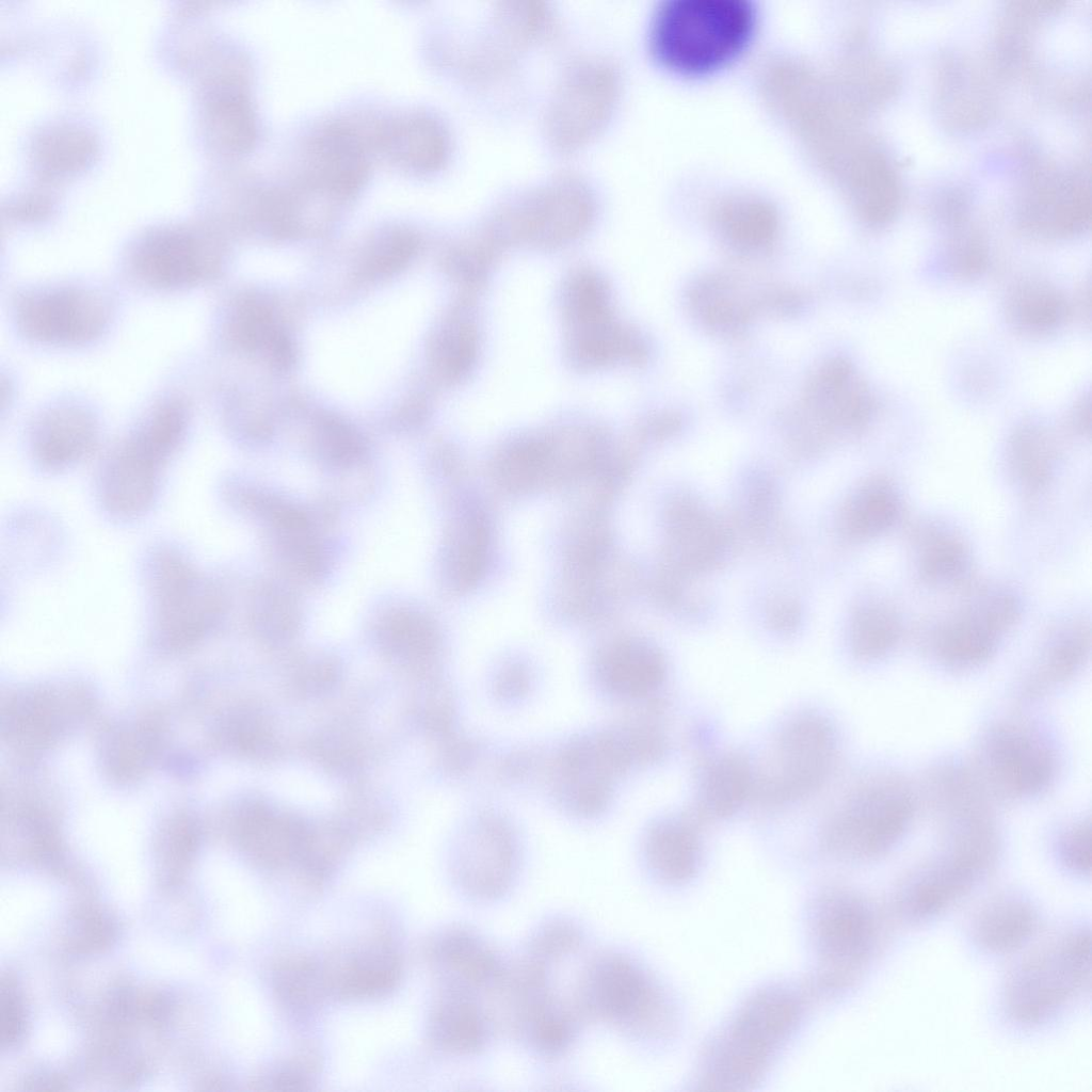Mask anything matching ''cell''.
I'll use <instances>...</instances> for the list:
<instances>
[{
    "label": "cell",
    "mask_w": 1092,
    "mask_h": 1092,
    "mask_svg": "<svg viewBox=\"0 0 1092 1092\" xmlns=\"http://www.w3.org/2000/svg\"><path fill=\"white\" fill-rule=\"evenodd\" d=\"M119 273L130 285L157 293L205 286L224 270L223 248L210 232L184 224L148 228L119 257Z\"/></svg>",
    "instance_id": "obj_9"
},
{
    "label": "cell",
    "mask_w": 1092,
    "mask_h": 1092,
    "mask_svg": "<svg viewBox=\"0 0 1092 1092\" xmlns=\"http://www.w3.org/2000/svg\"><path fill=\"white\" fill-rule=\"evenodd\" d=\"M502 1033L499 1017L486 998L439 990L431 1007L427 1034L438 1050L464 1059H478L492 1050Z\"/></svg>",
    "instance_id": "obj_16"
},
{
    "label": "cell",
    "mask_w": 1092,
    "mask_h": 1092,
    "mask_svg": "<svg viewBox=\"0 0 1092 1092\" xmlns=\"http://www.w3.org/2000/svg\"><path fill=\"white\" fill-rule=\"evenodd\" d=\"M920 803L918 787L902 772H876L831 816L821 838L823 849L845 863L882 860L905 840Z\"/></svg>",
    "instance_id": "obj_6"
},
{
    "label": "cell",
    "mask_w": 1092,
    "mask_h": 1092,
    "mask_svg": "<svg viewBox=\"0 0 1092 1092\" xmlns=\"http://www.w3.org/2000/svg\"><path fill=\"white\" fill-rule=\"evenodd\" d=\"M268 347L270 348L274 362L278 366L285 368L291 364L293 358L292 346L285 334L276 331Z\"/></svg>",
    "instance_id": "obj_41"
},
{
    "label": "cell",
    "mask_w": 1092,
    "mask_h": 1092,
    "mask_svg": "<svg viewBox=\"0 0 1092 1092\" xmlns=\"http://www.w3.org/2000/svg\"><path fill=\"white\" fill-rule=\"evenodd\" d=\"M390 156L404 167L429 173L446 160L447 134L435 119L427 115H407L396 121L386 133Z\"/></svg>",
    "instance_id": "obj_27"
},
{
    "label": "cell",
    "mask_w": 1092,
    "mask_h": 1092,
    "mask_svg": "<svg viewBox=\"0 0 1092 1092\" xmlns=\"http://www.w3.org/2000/svg\"><path fill=\"white\" fill-rule=\"evenodd\" d=\"M205 127L212 143L222 150L241 154L257 139V121L247 96L236 86L220 85L205 105Z\"/></svg>",
    "instance_id": "obj_26"
},
{
    "label": "cell",
    "mask_w": 1092,
    "mask_h": 1092,
    "mask_svg": "<svg viewBox=\"0 0 1092 1092\" xmlns=\"http://www.w3.org/2000/svg\"><path fill=\"white\" fill-rule=\"evenodd\" d=\"M272 987L279 1003L294 1015H308L330 995L323 964L310 958L286 959L272 971Z\"/></svg>",
    "instance_id": "obj_29"
},
{
    "label": "cell",
    "mask_w": 1092,
    "mask_h": 1092,
    "mask_svg": "<svg viewBox=\"0 0 1092 1092\" xmlns=\"http://www.w3.org/2000/svg\"><path fill=\"white\" fill-rule=\"evenodd\" d=\"M258 1089L264 1091H310L314 1077L310 1070L298 1062H286L266 1069L256 1080Z\"/></svg>",
    "instance_id": "obj_39"
},
{
    "label": "cell",
    "mask_w": 1092,
    "mask_h": 1092,
    "mask_svg": "<svg viewBox=\"0 0 1092 1092\" xmlns=\"http://www.w3.org/2000/svg\"><path fill=\"white\" fill-rule=\"evenodd\" d=\"M1001 633L973 605L971 609L935 631L930 652L944 670L966 672L989 662L996 654Z\"/></svg>",
    "instance_id": "obj_23"
},
{
    "label": "cell",
    "mask_w": 1092,
    "mask_h": 1092,
    "mask_svg": "<svg viewBox=\"0 0 1092 1092\" xmlns=\"http://www.w3.org/2000/svg\"><path fill=\"white\" fill-rule=\"evenodd\" d=\"M1009 460L1015 477L1027 489L1045 487L1054 475L1055 447L1047 433L1039 427H1023L1013 435Z\"/></svg>",
    "instance_id": "obj_31"
},
{
    "label": "cell",
    "mask_w": 1092,
    "mask_h": 1092,
    "mask_svg": "<svg viewBox=\"0 0 1092 1092\" xmlns=\"http://www.w3.org/2000/svg\"><path fill=\"white\" fill-rule=\"evenodd\" d=\"M418 245L416 236L407 229L395 228L388 231L376 246L371 268L376 273L389 274L402 268L413 256Z\"/></svg>",
    "instance_id": "obj_38"
},
{
    "label": "cell",
    "mask_w": 1092,
    "mask_h": 1092,
    "mask_svg": "<svg viewBox=\"0 0 1092 1092\" xmlns=\"http://www.w3.org/2000/svg\"><path fill=\"white\" fill-rule=\"evenodd\" d=\"M529 686L527 672L521 668H511L498 676L495 690L503 701H515L527 693Z\"/></svg>",
    "instance_id": "obj_40"
},
{
    "label": "cell",
    "mask_w": 1092,
    "mask_h": 1092,
    "mask_svg": "<svg viewBox=\"0 0 1092 1092\" xmlns=\"http://www.w3.org/2000/svg\"><path fill=\"white\" fill-rule=\"evenodd\" d=\"M430 962L439 990L496 998L511 966L504 952L482 930L453 924L432 938Z\"/></svg>",
    "instance_id": "obj_13"
},
{
    "label": "cell",
    "mask_w": 1092,
    "mask_h": 1092,
    "mask_svg": "<svg viewBox=\"0 0 1092 1092\" xmlns=\"http://www.w3.org/2000/svg\"><path fill=\"white\" fill-rule=\"evenodd\" d=\"M118 312L115 293L90 282L27 286L10 303V320L27 343L52 349L92 346L107 336Z\"/></svg>",
    "instance_id": "obj_8"
},
{
    "label": "cell",
    "mask_w": 1092,
    "mask_h": 1092,
    "mask_svg": "<svg viewBox=\"0 0 1092 1092\" xmlns=\"http://www.w3.org/2000/svg\"><path fill=\"white\" fill-rule=\"evenodd\" d=\"M902 515V501L885 480L868 484L857 496L850 515L851 529L860 536H877L893 529Z\"/></svg>",
    "instance_id": "obj_34"
},
{
    "label": "cell",
    "mask_w": 1092,
    "mask_h": 1092,
    "mask_svg": "<svg viewBox=\"0 0 1092 1092\" xmlns=\"http://www.w3.org/2000/svg\"><path fill=\"white\" fill-rule=\"evenodd\" d=\"M323 969L330 995L349 1000L382 997L401 978L397 953L381 941L346 949L325 961Z\"/></svg>",
    "instance_id": "obj_20"
},
{
    "label": "cell",
    "mask_w": 1092,
    "mask_h": 1092,
    "mask_svg": "<svg viewBox=\"0 0 1092 1092\" xmlns=\"http://www.w3.org/2000/svg\"><path fill=\"white\" fill-rule=\"evenodd\" d=\"M152 587L158 630L168 646L184 647L198 641L218 617L216 590L176 552L158 555Z\"/></svg>",
    "instance_id": "obj_12"
},
{
    "label": "cell",
    "mask_w": 1092,
    "mask_h": 1092,
    "mask_svg": "<svg viewBox=\"0 0 1092 1092\" xmlns=\"http://www.w3.org/2000/svg\"><path fill=\"white\" fill-rule=\"evenodd\" d=\"M597 678L612 695L642 698L662 686L665 664L660 654L645 644L617 643L601 656Z\"/></svg>",
    "instance_id": "obj_25"
},
{
    "label": "cell",
    "mask_w": 1092,
    "mask_h": 1092,
    "mask_svg": "<svg viewBox=\"0 0 1092 1092\" xmlns=\"http://www.w3.org/2000/svg\"><path fill=\"white\" fill-rule=\"evenodd\" d=\"M576 995L589 1024L604 1026L639 1050L664 1049L679 1030L675 998L628 947H605L588 957L578 970Z\"/></svg>",
    "instance_id": "obj_2"
},
{
    "label": "cell",
    "mask_w": 1092,
    "mask_h": 1092,
    "mask_svg": "<svg viewBox=\"0 0 1092 1092\" xmlns=\"http://www.w3.org/2000/svg\"><path fill=\"white\" fill-rule=\"evenodd\" d=\"M756 19L755 5L749 0H668L652 20V50L680 73H707L745 48Z\"/></svg>",
    "instance_id": "obj_5"
},
{
    "label": "cell",
    "mask_w": 1092,
    "mask_h": 1092,
    "mask_svg": "<svg viewBox=\"0 0 1092 1092\" xmlns=\"http://www.w3.org/2000/svg\"><path fill=\"white\" fill-rule=\"evenodd\" d=\"M1067 304L1050 286L1029 283L1011 293L1008 314L1015 326L1030 333L1054 330L1066 318Z\"/></svg>",
    "instance_id": "obj_32"
},
{
    "label": "cell",
    "mask_w": 1092,
    "mask_h": 1092,
    "mask_svg": "<svg viewBox=\"0 0 1092 1092\" xmlns=\"http://www.w3.org/2000/svg\"><path fill=\"white\" fill-rule=\"evenodd\" d=\"M698 819L671 815L648 829L642 857L648 878L662 887H681L698 873L703 850Z\"/></svg>",
    "instance_id": "obj_19"
},
{
    "label": "cell",
    "mask_w": 1092,
    "mask_h": 1092,
    "mask_svg": "<svg viewBox=\"0 0 1092 1092\" xmlns=\"http://www.w3.org/2000/svg\"><path fill=\"white\" fill-rule=\"evenodd\" d=\"M969 762L996 804H1017L1039 799L1055 786L1062 756L1044 723L1011 712L981 729Z\"/></svg>",
    "instance_id": "obj_7"
},
{
    "label": "cell",
    "mask_w": 1092,
    "mask_h": 1092,
    "mask_svg": "<svg viewBox=\"0 0 1092 1092\" xmlns=\"http://www.w3.org/2000/svg\"><path fill=\"white\" fill-rule=\"evenodd\" d=\"M804 930L812 958L806 986L813 997L840 998L869 971L882 945V919L865 895L832 886L813 896Z\"/></svg>",
    "instance_id": "obj_3"
},
{
    "label": "cell",
    "mask_w": 1092,
    "mask_h": 1092,
    "mask_svg": "<svg viewBox=\"0 0 1092 1092\" xmlns=\"http://www.w3.org/2000/svg\"><path fill=\"white\" fill-rule=\"evenodd\" d=\"M1090 646L1087 623L1071 622L1059 628L1022 680L1019 700L1030 703L1069 684L1088 662Z\"/></svg>",
    "instance_id": "obj_21"
},
{
    "label": "cell",
    "mask_w": 1092,
    "mask_h": 1092,
    "mask_svg": "<svg viewBox=\"0 0 1092 1092\" xmlns=\"http://www.w3.org/2000/svg\"><path fill=\"white\" fill-rule=\"evenodd\" d=\"M315 183L338 196L355 194L367 179L369 163L357 134L333 124L320 131L311 146Z\"/></svg>",
    "instance_id": "obj_22"
},
{
    "label": "cell",
    "mask_w": 1092,
    "mask_h": 1092,
    "mask_svg": "<svg viewBox=\"0 0 1092 1092\" xmlns=\"http://www.w3.org/2000/svg\"><path fill=\"white\" fill-rule=\"evenodd\" d=\"M97 408L82 397H59L45 404L30 422L29 447L44 468L62 469L87 456L100 435Z\"/></svg>",
    "instance_id": "obj_14"
},
{
    "label": "cell",
    "mask_w": 1092,
    "mask_h": 1092,
    "mask_svg": "<svg viewBox=\"0 0 1092 1092\" xmlns=\"http://www.w3.org/2000/svg\"><path fill=\"white\" fill-rule=\"evenodd\" d=\"M968 547L950 531L930 527L917 537V567L921 578L932 584H954L970 568Z\"/></svg>",
    "instance_id": "obj_30"
},
{
    "label": "cell",
    "mask_w": 1092,
    "mask_h": 1092,
    "mask_svg": "<svg viewBox=\"0 0 1092 1092\" xmlns=\"http://www.w3.org/2000/svg\"><path fill=\"white\" fill-rule=\"evenodd\" d=\"M94 142L83 129L55 127L38 136L34 157L41 170L50 176L75 173L93 156Z\"/></svg>",
    "instance_id": "obj_33"
},
{
    "label": "cell",
    "mask_w": 1092,
    "mask_h": 1092,
    "mask_svg": "<svg viewBox=\"0 0 1092 1092\" xmlns=\"http://www.w3.org/2000/svg\"><path fill=\"white\" fill-rule=\"evenodd\" d=\"M589 943L588 928L580 919L567 913H552L534 925L518 952L560 969L584 957Z\"/></svg>",
    "instance_id": "obj_28"
},
{
    "label": "cell",
    "mask_w": 1092,
    "mask_h": 1092,
    "mask_svg": "<svg viewBox=\"0 0 1092 1092\" xmlns=\"http://www.w3.org/2000/svg\"><path fill=\"white\" fill-rule=\"evenodd\" d=\"M1091 930L1075 922L1032 946L1006 974L1000 1007L1007 1022L1037 1030L1062 1018L1090 993Z\"/></svg>",
    "instance_id": "obj_4"
},
{
    "label": "cell",
    "mask_w": 1092,
    "mask_h": 1092,
    "mask_svg": "<svg viewBox=\"0 0 1092 1092\" xmlns=\"http://www.w3.org/2000/svg\"><path fill=\"white\" fill-rule=\"evenodd\" d=\"M524 854L517 834L499 815L473 816L453 868L459 894L470 904L488 908L517 889Z\"/></svg>",
    "instance_id": "obj_11"
},
{
    "label": "cell",
    "mask_w": 1092,
    "mask_h": 1092,
    "mask_svg": "<svg viewBox=\"0 0 1092 1092\" xmlns=\"http://www.w3.org/2000/svg\"><path fill=\"white\" fill-rule=\"evenodd\" d=\"M838 751V734L829 718L817 711L794 714L775 737L766 773L754 777V793L773 805L809 796L829 778Z\"/></svg>",
    "instance_id": "obj_10"
},
{
    "label": "cell",
    "mask_w": 1092,
    "mask_h": 1092,
    "mask_svg": "<svg viewBox=\"0 0 1092 1092\" xmlns=\"http://www.w3.org/2000/svg\"><path fill=\"white\" fill-rule=\"evenodd\" d=\"M806 984L777 980L751 991L705 1041L691 1083L752 1090L799 1032L812 999Z\"/></svg>",
    "instance_id": "obj_1"
},
{
    "label": "cell",
    "mask_w": 1092,
    "mask_h": 1092,
    "mask_svg": "<svg viewBox=\"0 0 1092 1092\" xmlns=\"http://www.w3.org/2000/svg\"><path fill=\"white\" fill-rule=\"evenodd\" d=\"M1054 858L1066 874L1085 880L1091 872L1090 818L1080 817L1062 825L1053 841Z\"/></svg>",
    "instance_id": "obj_37"
},
{
    "label": "cell",
    "mask_w": 1092,
    "mask_h": 1092,
    "mask_svg": "<svg viewBox=\"0 0 1092 1092\" xmlns=\"http://www.w3.org/2000/svg\"><path fill=\"white\" fill-rule=\"evenodd\" d=\"M1038 904L1018 889H1006L986 899L968 926L973 947L984 956L1006 957L1025 949L1039 934Z\"/></svg>",
    "instance_id": "obj_17"
},
{
    "label": "cell",
    "mask_w": 1092,
    "mask_h": 1092,
    "mask_svg": "<svg viewBox=\"0 0 1092 1092\" xmlns=\"http://www.w3.org/2000/svg\"><path fill=\"white\" fill-rule=\"evenodd\" d=\"M562 85L549 128L557 145L573 148L600 125L613 98L614 81L606 67L591 64L576 67Z\"/></svg>",
    "instance_id": "obj_18"
},
{
    "label": "cell",
    "mask_w": 1092,
    "mask_h": 1092,
    "mask_svg": "<svg viewBox=\"0 0 1092 1092\" xmlns=\"http://www.w3.org/2000/svg\"><path fill=\"white\" fill-rule=\"evenodd\" d=\"M168 457L138 424L110 454L101 476L107 510L119 517L145 511L156 495L159 473Z\"/></svg>",
    "instance_id": "obj_15"
},
{
    "label": "cell",
    "mask_w": 1092,
    "mask_h": 1092,
    "mask_svg": "<svg viewBox=\"0 0 1092 1092\" xmlns=\"http://www.w3.org/2000/svg\"><path fill=\"white\" fill-rule=\"evenodd\" d=\"M275 332L264 305L250 296L235 301L224 323L227 340L244 351L268 346Z\"/></svg>",
    "instance_id": "obj_36"
},
{
    "label": "cell",
    "mask_w": 1092,
    "mask_h": 1092,
    "mask_svg": "<svg viewBox=\"0 0 1092 1092\" xmlns=\"http://www.w3.org/2000/svg\"><path fill=\"white\" fill-rule=\"evenodd\" d=\"M901 638L899 615L893 608L877 605L866 609L856 620L851 646L858 659L878 661L893 653Z\"/></svg>",
    "instance_id": "obj_35"
},
{
    "label": "cell",
    "mask_w": 1092,
    "mask_h": 1092,
    "mask_svg": "<svg viewBox=\"0 0 1092 1092\" xmlns=\"http://www.w3.org/2000/svg\"><path fill=\"white\" fill-rule=\"evenodd\" d=\"M754 793V772L742 754L724 753L702 770L696 792V818L724 819L735 815Z\"/></svg>",
    "instance_id": "obj_24"
}]
</instances>
